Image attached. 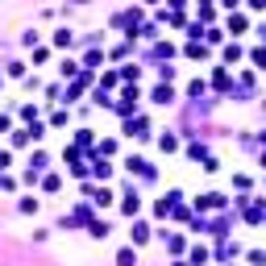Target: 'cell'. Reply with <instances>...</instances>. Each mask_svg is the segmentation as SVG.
Returning a JSON list of instances; mask_svg holds the SVG:
<instances>
[{"mask_svg": "<svg viewBox=\"0 0 266 266\" xmlns=\"http://www.w3.org/2000/svg\"><path fill=\"white\" fill-rule=\"evenodd\" d=\"M87 233H92V237H108V225H104V220H92Z\"/></svg>", "mask_w": 266, "mask_h": 266, "instance_id": "14", "label": "cell"}, {"mask_svg": "<svg viewBox=\"0 0 266 266\" xmlns=\"http://www.w3.org/2000/svg\"><path fill=\"white\" fill-rule=\"evenodd\" d=\"M246 262H250V266H266V250H250Z\"/></svg>", "mask_w": 266, "mask_h": 266, "instance_id": "15", "label": "cell"}, {"mask_svg": "<svg viewBox=\"0 0 266 266\" xmlns=\"http://www.w3.org/2000/svg\"><path fill=\"white\" fill-rule=\"evenodd\" d=\"M187 262H191V266H204V262H208V250H204V246H195V250H191V258H187Z\"/></svg>", "mask_w": 266, "mask_h": 266, "instance_id": "13", "label": "cell"}, {"mask_svg": "<svg viewBox=\"0 0 266 266\" xmlns=\"http://www.w3.org/2000/svg\"><path fill=\"white\" fill-rule=\"evenodd\" d=\"M146 129H150V121H146V117H133V121L125 125V133H129V138H150Z\"/></svg>", "mask_w": 266, "mask_h": 266, "instance_id": "6", "label": "cell"}, {"mask_svg": "<svg viewBox=\"0 0 266 266\" xmlns=\"http://www.w3.org/2000/svg\"><path fill=\"white\" fill-rule=\"evenodd\" d=\"M138 100H142V92H138V87H125V92H121V104H117V108H121V113H133V108H138Z\"/></svg>", "mask_w": 266, "mask_h": 266, "instance_id": "4", "label": "cell"}, {"mask_svg": "<svg viewBox=\"0 0 266 266\" xmlns=\"http://www.w3.org/2000/svg\"><path fill=\"white\" fill-rule=\"evenodd\" d=\"M250 9H266V0H250Z\"/></svg>", "mask_w": 266, "mask_h": 266, "instance_id": "24", "label": "cell"}, {"mask_svg": "<svg viewBox=\"0 0 266 266\" xmlns=\"http://www.w3.org/2000/svg\"><path fill=\"white\" fill-rule=\"evenodd\" d=\"M17 208L29 216V212H38V199H33V195H21V204H17Z\"/></svg>", "mask_w": 266, "mask_h": 266, "instance_id": "16", "label": "cell"}, {"mask_svg": "<svg viewBox=\"0 0 266 266\" xmlns=\"http://www.w3.org/2000/svg\"><path fill=\"white\" fill-rule=\"evenodd\" d=\"M250 58H254V66H258V71H266V50H254Z\"/></svg>", "mask_w": 266, "mask_h": 266, "instance_id": "21", "label": "cell"}, {"mask_svg": "<svg viewBox=\"0 0 266 266\" xmlns=\"http://www.w3.org/2000/svg\"><path fill=\"white\" fill-rule=\"evenodd\" d=\"M146 5H158V0H146Z\"/></svg>", "mask_w": 266, "mask_h": 266, "instance_id": "26", "label": "cell"}, {"mask_svg": "<svg viewBox=\"0 0 266 266\" xmlns=\"http://www.w3.org/2000/svg\"><path fill=\"white\" fill-rule=\"evenodd\" d=\"M158 150H166V154H171V150H179V138H171V133H162V138H158Z\"/></svg>", "mask_w": 266, "mask_h": 266, "instance_id": "12", "label": "cell"}, {"mask_svg": "<svg viewBox=\"0 0 266 266\" xmlns=\"http://www.w3.org/2000/svg\"><path fill=\"white\" fill-rule=\"evenodd\" d=\"M150 100H154V104H171V100H175V92H171V83H166V79H162V83H158V87L150 92Z\"/></svg>", "mask_w": 266, "mask_h": 266, "instance_id": "7", "label": "cell"}, {"mask_svg": "<svg viewBox=\"0 0 266 266\" xmlns=\"http://www.w3.org/2000/svg\"><path fill=\"white\" fill-rule=\"evenodd\" d=\"M29 142H38L33 138V129L25 125V129H13V146H29Z\"/></svg>", "mask_w": 266, "mask_h": 266, "instance_id": "10", "label": "cell"}, {"mask_svg": "<svg viewBox=\"0 0 266 266\" xmlns=\"http://www.w3.org/2000/svg\"><path fill=\"white\" fill-rule=\"evenodd\" d=\"M83 195L92 199V204H100V208L113 204V191H108V187H83Z\"/></svg>", "mask_w": 266, "mask_h": 266, "instance_id": "3", "label": "cell"}, {"mask_svg": "<svg viewBox=\"0 0 266 266\" xmlns=\"http://www.w3.org/2000/svg\"><path fill=\"white\" fill-rule=\"evenodd\" d=\"M9 162H13V154H9V150H0V171H5Z\"/></svg>", "mask_w": 266, "mask_h": 266, "instance_id": "22", "label": "cell"}, {"mask_svg": "<svg viewBox=\"0 0 266 266\" xmlns=\"http://www.w3.org/2000/svg\"><path fill=\"white\" fill-rule=\"evenodd\" d=\"M246 29H250V17L233 9V13H229V33H233V38H237V33H246Z\"/></svg>", "mask_w": 266, "mask_h": 266, "instance_id": "5", "label": "cell"}, {"mask_svg": "<svg viewBox=\"0 0 266 266\" xmlns=\"http://www.w3.org/2000/svg\"><path fill=\"white\" fill-rule=\"evenodd\" d=\"M225 204H229V199H225L220 191H204V195L195 199V208H199V212H220Z\"/></svg>", "mask_w": 266, "mask_h": 266, "instance_id": "1", "label": "cell"}, {"mask_svg": "<svg viewBox=\"0 0 266 266\" xmlns=\"http://www.w3.org/2000/svg\"><path fill=\"white\" fill-rule=\"evenodd\" d=\"M117 266H138V246H125V250H117Z\"/></svg>", "mask_w": 266, "mask_h": 266, "instance_id": "9", "label": "cell"}, {"mask_svg": "<svg viewBox=\"0 0 266 266\" xmlns=\"http://www.w3.org/2000/svg\"><path fill=\"white\" fill-rule=\"evenodd\" d=\"M187 96H204V79H191L187 83Z\"/></svg>", "mask_w": 266, "mask_h": 266, "instance_id": "18", "label": "cell"}, {"mask_svg": "<svg viewBox=\"0 0 266 266\" xmlns=\"http://www.w3.org/2000/svg\"><path fill=\"white\" fill-rule=\"evenodd\" d=\"M100 83H104V87H117V83H121V75H113V71H104V75H100Z\"/></svg>", "mask_w": 266, "mask_h": 266, "instance_id": "20", "label": "cell"}, {"mask_svg": "<svg viewBox=\"0 0 266 266\" xmlns=\"http://www.w3.org/2000/svg\"><path fill=\"white\" fill-rule=\"evenodd\" d=\"M220 5H225V9H229V13H233V9H237V0H220Z\"/></svg>", "mask_w": 266, "mask_h": 266, "instance_id": "23", "label": "cell"}, {"mask_svg": "<svg viewBox=\"0 0 266 266\" xmlns=\"http://www.w3.org/2000/svg\"><path fill=\"white\" fill-rule=\"evenodd\" d=\"M175 266H191V262H175Z\"/></svg>", "mask_w": 266, "mask_h": 266, "instance_id": "25", "label": "cell"}, {"mask_svg": "<svg viewBox=\"0 0 266 266\" xmlns=\"http://www.w3.org/2000/svg\"><path fill=\"white\" fill-rule=\"evenodd\" d=\"M237 58H241V46H237V42L225 46V62H237Z\"/></svg>", "mask_w": 266, "mask_h": 266, "instance_id": "17", "label": "cell"}, {"mask_svg": "<svg viewBox=\"0 0 266 266\" xmlns=\"http://www.w3.org/2000/svg\"><path fill=\"white\" fill-rule=\"evenodd\" d=\"M92 175H96V179H108V175H113V166H108L104 158H96V162H92Z\"/></svg>", "mask_w": 266, "mask_h": 266, "instance_id": "11", "label": "cell"}, {"mask_svg": "<svg viewBox=\"0 0 266 266\" xmlns=\"http://www.w3.org/2000/svg\"><path fill=\"white\" fill-rule=\"evenodd\" d=\"M121 212H125V216H138V212H142V195H138V187H129V191L121 195Z\"/></svg>", "mask_w": 266, "mask_h": 266, "instance_id": "2", "label": "cell"}, {"mask_svg": "<svg viewBox=\"0 0 266 266\" xmlns=\"http://www.w3.org/2000/svg\"><path fill=\"white\" fill-rule=\"evenodd\" d=\"M129 241H133V246H146V241H150V225L138 220V225H133V233H129Z\"/></svg>", "mask_w": 266, "mask_h": 266, "instance_id": "8", "label": "cell"}, {"mask_svg": "<svg viewBox=\"0 0 266 266\" xmlns=\"http://www.w3.org/2000/svg\"><path fill=\"white\" fill-rule=\"evenodd\" d=\"M75 142L79 146H92V129H75Z\"/></svg>", "mask_w": 266, "mask_h": 266, "instance_id": "19", "label": "cell"}]
</instances>
